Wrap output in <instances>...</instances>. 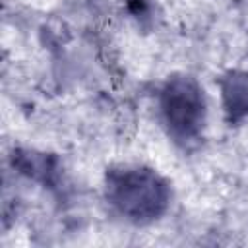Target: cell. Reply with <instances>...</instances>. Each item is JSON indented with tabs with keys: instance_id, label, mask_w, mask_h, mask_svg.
<instances>
[{
	"instance_id": "obj_1",
	"label": "cell",
	"mask_w": 248,
	"mask_h": 248,
	"mask_svg": "<svg viewBox=\"0 0 248 248\" xmlns=\"http://www.w3.org/2000/svg\"><path fill=\"white\" fill-rule=\"evenodd\" d=\"M103 196L108 207L132 225H151L170 207L172 186L153 167L118 163L105 170Z\"/></svg>"
},
{
	"instance_id": "obj_2",
	"label": "cell",
	"mask_w": 248,
	"mask_h": 248,
	"mask_svg": "<svg viewBox=\"0 0 248 248\" xmlns=\"http://www.w3.org/2000/svg\"><path fill=\"white\" fill-rule=\"evenodd\" d=\"M161 126L169 140L192 149L200 143L207 126V97L203 85L186 72H174L165 78L157 95Z\"/></svg>"
},
{
	"instance_id": "obj_3",
	"label": "cell",
	"mask_w": 248,
	"mask_h": 248,
	"mask_svg": "<svg viewBox=\"0 0 248 248\" xmlns=\"http://www.w3.org/2000/svg\"><path fill=\"white\" fill-rule=\"evenodd\" d=\"M219 95L225 120L229 126H236L248 118V72L246 70H227L219 81Z\"/></svg>"
}]
</instances>
